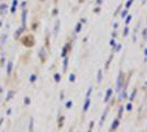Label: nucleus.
Returning <instances> with one entry per match:
<instances>
[{"label": "nucleus", "instance_id": "nucleus-9", "mask_svg": "<svg viewBox=\"0 0 147 132\" xmlns=\"http://www.w3.org/2000/svg\"><path fill=\"white\" fill-rule=\"evenodd\" d=\"M55 79H56V80H59V76L56 75V76H55Z\"/></svg>", "mask_w": 147, "mask_h": 132}, {"label": "nucleus", "instance_id": "nucleus-2", "mask_svg": "<svg viewBox=\"0 0 147 132\" xmlns=\"http://www.w3.org/2000/svg\"><path fill=\"white\" fill-rule=\"evenodd\" d=\"M11 71H12V63H11V62H9L8 67H7V73H8V75L11 74Z\"/></svg>", "mask_w": 147, "mask_h": 132}, {"label": "nucleus", "instance_id": "nucleus-1", "mask_svg": "<svg viewBox=\"0 0 147 132\" xmlns=\"http://www.w3.org/2000/svg\"><path fill=\"white\" fill-rule=\"evenodd\" d=\"M6 9H7V5L6 3H2L1 6H0V13H5V11H6Z\"/></svg>", "mask_w": 147, "mask_h": 132}, {"label": "nucleus", "instance_id": "nucleus-4", "mask_svg": "<svg viewBox=\"0 0 147 132\" xmlns=\"http://www.w3.org/2000/svg\"><path fill=\"white\" fill-rule=\"evenodd\" d=\"M25 13H27V12H25V11H23V14H22V21H23L22 23H23V25L25 24Z\"/></svg>", "mask_w": 147, "mask_h": 132}, {"label": "nucleus", "instance_id": "nucleus-6", "mask_svg": "<svg viewBox=\"0 0 147 132\" xmlns=\"http://www.w3.org/2000/svg\"><path fill=\"white\" fill-rule=\"evenodd\" d=\"M36 79V76L35 75H31V78H30V80H31V83H33L34 80Z\"/></svg>", "mask_w": 147, "mask_h": 132}, {"label": "nucleus", "instance_id": "nucleus-3", "mask_svg": "<svg viewBox=\"0 0 147 132\" xmlns=\"http://www.w3.org/2000/svg\"><path fill=\"white\" fill-rule=\"evenodd\" d=\"M17 3H18V1H17V0H13V6H12V9H11V12H14V11H16Z\"/></svg>", "mask_w": 147, "mask_h": 132}, {"label": "nucleus", "instance_id": "nucleus-7", "mask_svg": "<svg viewBox=\"0 0 147 132\" xmlns=\"http://www.w3.org/2000/svg\"><path fill=\"white\" fill-rule=\"evenodd\" d=\"M24 102H25V105H29V104H30V99H29L28 97H25L24 98Z\"/></svg>", "mask_w": 147, "mask_h": 132}, {"label": "nucleus", "instance_id": "nucleus-8", "mask_svg": "<svg viewBox=\"0 0 147 132\" xmlns=\"http://www.w3.org/2000/svg\"><path fill=\"white\" fill-rule=\"evenodd\" d=\"M32 128H33V119L31 118V121H30V132H32Z\"/></svg>", "mask_w": 147, "mask_h": 132}, {"label": "nucleus", "instance_id": "nucleus-5", "mask_svg": "<svg viewBox=\"0 0 147 132\" xmlns=\"http://www.w3.org/2000/svg\"><path fill=\"white\" fill-rule=\"evenodd\" d=\"M12 96H13V91H10V94L8 95V97H7V100H9L10 98H12Z\"/></svg>", "mask_w": 147, "mask_h": 132}]
</instances>
